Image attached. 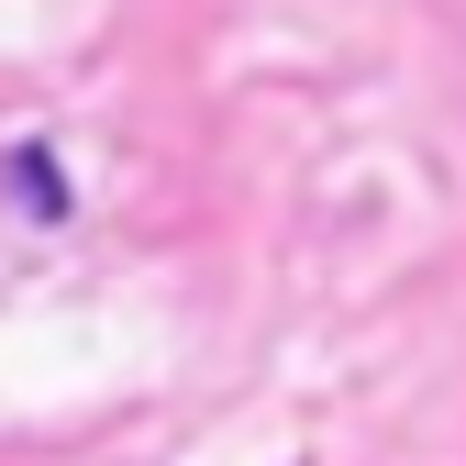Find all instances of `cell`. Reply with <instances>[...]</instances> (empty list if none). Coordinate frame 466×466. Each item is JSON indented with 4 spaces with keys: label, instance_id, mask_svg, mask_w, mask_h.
Returning <instances> with one entry per match:
<instances>
[{
    "label": "cell",
    "instance_id": "1",
    "mask_svg": "<svg viewBox=\"0 0 466 466\" xmlns=\"http://www.w3.org/2000/svg\"><path fill=\"white\" fill-rule=\"evenodd\" d=\"M12 167H23V200H34V211H67V189H56V156H12Z\"/></svg>",
    "mask_w": 466,
    "mask_h": 466
}]
</instances>
